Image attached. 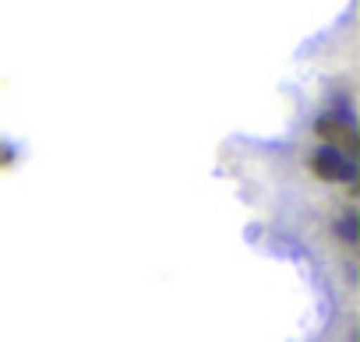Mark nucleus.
I'll return each instance as SVG.
<instances>
[{
  "label": "nucleus",
  "mask_w": 360,
  "mask_h": 342,
  "mask_svg": "<svg viewBox=\"0 0 360 342\" xmlns=\"http://www.w3.org/2000/svg\"><path fill=\"white\" fill-rule=\"evenodd\" d=\"M311 166H314V173H318L321 180H342V184H349V180L356 177L353 159H349V155H342V152H335V148H328V145L314 152Z\"/></svg>",
  "instance_id": "f257e3e1"
},
{
  "label": "nucleus",
  "mask_w": 360,
  "mask_h": 342,
  "mask_svg": "<svg viewBox=\"0 0 360 342\" xmlns=\"http://www.w3.org/2000/svg\"><path fill=\"white\" fill-rule=\"evenodd\" d=\"M318 134L328 141V148H346V152H353V145H356V138H353V124L349 120H342V117H321L318 120Z\"/></svg>",
  "instance_id": "f03ea898"
}]
</instances>
